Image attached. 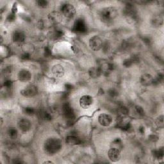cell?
Here are the masks:
<instances>
[{
  "label": "cell",
  "mask_w": 164,
  "mask_h": 164,
  "mask_svg": "<svg viewBox=\"0 0 164 164\" xmlns=\"http://www.w3.org/2000/svg\"><path fill=\"white\" fill-rule=\"evenodd\" d=\"M62 148V141L56 137H51L45 142L44 150L48 155H54L61 150Z\"/></svg>",
  "instance_id": "6da1fadb"
},
{
  "label": "cell",
  "mask_w": 164,
  "mask_h": 164,
  "mask_svg": "<svg viewBox=\"0 0 164 164\" xmlns=\"http://www.w3.org/2000/svg\"><path fill=\"white\" fill-rule=\"evenodd\" d=\"M119 12L116 8L114 7H108L101 11L100 18L103 23L109 24L112 23L118 16Z\"/></svg>",
  "instance_id": "7a4b0ae2"
},
{
  "label": "cell",
  "mask_w": 164,
  "mask_h": 164,
  "mask_svg": "<svg viewBox=\"0 0 164 164\" xmlns=\"http://www.w3.org/2000/svg\"><path fill=\"white\" fill-rule=\"evenodd\" d=\"M61 12L66 18L73 19L76 15V9L73 5L70 3H64L60 8Z\"/></svg>",
  "instance_id": "3957f363"
},
{
  "label": "cell",
  "mask_w": 164,
  "mask_h": 164,
  "mask_svg": "<svg viewBox=\"0 0 164 164\" xmlns=\"http://www.w3.org/2000/svg\"><path fill=\"white\" fill-rule=\"evenodd\" d=\"M89 45L90 48L94 51H97L102 49L103 42L101 38L98 35H94L92 37L89 41Z\"/></svg>",
  "instance_id": "277c9868"
},
{
  "label": "cell",
  "mask_w": 164,
  "mask_h": 164,
  "mask_svg": "<svg viewBox=\"0 0 164 164\" xmlns=\"http://www.w3.org/2000/svg\"><path fill=\"white\" fill-rule=\"evenodd\" d=\"M38 94V89L35 85H29L21 91V94L26 97H32Z\"/></svg>",
  "instance_id": "5b68a950"
},
{
  "label": "cell",
  "mask_w": 164,
  "mask_h": 164,
  "mask_svg": "<svg viewBox=\"0 0 164 164\" xmlns=\"http://www.w3.org/2000/svg\"><path fill=\"white\" fill-rule=\"evenodd\" d=\"M62 111L63 114L68 121H73L75 118V114H74V110L69 103H65L62 107Z\"/></svg>",
  "instance_id": "8992f818"
},
{
  "label": "cell",
  "mask_w": 164,
  "mask_h": 164,
  "mask_svg": "<svg viewBox=\"0 0 164 164\" xmlns=\"http://www.w3.org/2000/svg\"><path fill=\"white\" fill-rule=\"evenodd\" d=\"M94 102V99L90 95H83L80 97L79 103L83 109H89L91 108Z\"/></svg>",
  "instance_id": "52a82bcc"
},
{
  "label": "cell",
  "mask_w": 164,
  "mask_h": 164,
  "mask_svg": "<svg viewBox=\"0 0 164 164\" xmlns=\"http://www.w3.org/2000/svg\"><path fill=\"white\" fill-rule=\"evenodd\" d=\"M113 122V118L110 115L102 113L98 116V123L103 127H108L111 125Z\"/></svg>",
  "instance_id": "ba28073f"
},
{
  "label": "cell",
  "mask_w": 164,
  "mask_h": 164,
  "mask_svg": "<svg viewBox=\"0 0 164 164\" xmlns=\"http://www.w3.org/2000/svg\"><path fill=\"white\" fill-rule=\"evenodd\" d=\"M73 32L78 34H83L87 32V27L84 21L82 19H79L74 23L73 28Z\"/></svg>",
  "instance_id": "9c48e42d"
},
{
  "label": "cell",
  "mask_w": 164,
  "mask_h": 164,
  "mask_svg": "<svg viewBox=\"0 0 164 164\" xmlns=\"http://www.w3.org/2000/svg\"><path fill=\"white\" fill-rule=\"evenodd\" d=\"M108 156L112 162H117L121 159V150L114 147L111 148L108 151Z\"/></svg>",
  "instance_id": "30bf717a"
},
{
  "label": "cell",
  "mask_w": 164,
  "mask_h": 164,
  "mask_svg": "<svg viewBox=\"0 0 164 164\" xmlns=\"http://www.w3.org/2000/svg\"><path fill=\"white\" fill-rule=\"evenodd\" d=\"M154 78L151 74L149 73H144L141 76L140 78V82L143 86L145 87H148L154 85Z\"/></svg>",
  "instance_id": "8fae6325"
},
{
  "label": "cell",
  "mask_w": 164,
  "mask_h": 164,
  "mask_svg": "<svg viewBox=\"0 0 164 164\" xmlns=\"http://www.w3.org/2000/svg\"><path fill=\"white\" fill-rule=\"evenodd\" d=\"M32 73L30 71L25 69H23L20 70L19 71L18 74H17V78L20 82H28L32 78Z\"/></svg>",
  "instance_id": "7c38bea8"
},
{
  "label": "cell",
  "mask_w": 164,
  "mask_h": 164,
  "mask_svg": "<svg viewBox=\"0 0 164 164\" xmlns=\"http://www.w3.org/2000/svg\"><path fill=\"white\" fill-rule=\"evenodd\" d=\"M18 126L19 130L23 132H28L31 130L32 123L28 119L26 118H23L20 119L18 122Z\"/></svg>",
  "instance_id": "4fadbf2b"
},
{
  "label": "cell",
  "mask_w": 164,
  "mask_h": 164,
  "mask_svg": "<svg viewBox=\"0 0 164 164\" xmlns=\"http://www.w3.org/2000/svg\"><path fill=\"white\" fill-rule=\"evenodd\" d=\"M51 73L56 78H62L65 74V69L61 64H55L51 68Z\"/></svg>",
  "instance_id": "5bb4252c"
},
{
  "label": "cell",
  "mask_w": 164,
  "mask_h": 164,
  "mask_svg": "<svg viewBox=\"0 0 164 164\" xmlns=\"http://www.w3.org/2000/svg\"><path fill=\"white\" fill-rule=\"evenodd\" d=\"M12 40L16 44H22L25 40V35L21 30H16L12 35Z\"/></svg>",
  "instance_id": "9a60e30c"
},
{
  "label": "cell",
  "mask_w": 164,
  "mask_h": 164,
  "mask_svg": "<svg viewBox=\"0 0 164 164\" xmlns=\"http://www.w3.org/2000/svg\"><path fill=\"white\" fill-rule=\"evenodd\" d=\"M65 142L71 145H77L82 144V140L79 137L74 135H69L65 139Z\"/></svg>",
  "instance_id": "2e32d148"
},
{
  "label": "cell",
  "mask_w": 164,
  "mask_h": 164,
  "mask_svg": "<svg viewBox=\"0 0 164 164\" xmlns=\"http://www.w3.org/2000/svg\"><path fill=\"white\" fill-rule=\"evenodd\" d=\"M151 25L155 28H159L163 25V18L161 16H156L153 17L151 21Z\"/></svg>",
  "instance_id": "e0dca14e"
},
{
  "label": "cell",
  "mask_w": 164,
  "mask_h": 164,
  "mask_svg": "<svg viewBox=\"0 0 164 164\" xmlns=\"http://www.w3.org/2000/svg\"><path fill=\"white\" fill-rule=\"evenodd\" d=\"M89 74L92 78H97L102 74V73H101L99 67H92L89 71Z\"/></svg>",
  "instance_id": "ac0fdd59"
},
{
  "label": "cell",
  "mask_w": 164,
  "mask_h": 164,
  "mask_svg": "<svg viewBox=\"0 0 164 164\" xmlns=\"http://www.w3.org/2000/svg\"><path fill=\"white\" fill-rule=\"evenodd\" d=\"M102 73H108L114 69V65L110 63H104L99 67Z\"/></svg>",
  "instance_id": "d6986e66"
},
{
  "label": "cell",
  "mask_w": 164,
  "mask_h": 164,
  "mask_svg": "<svg viewBox=\"0 0 164 164\" xmlns=\"http://www.w3.org/2000/svg\"><path fill=\"white\" fill-rule=\"evenodd\" d=\"M163 148H160L159 150H156L153 151V155L155 159L157 160H162L163 159Z\"/></svg>",
  "instance_id": "ffe728a7"
},
{
  "label": "cell",
  "mask_w": 164,
  "mask_h": 164,
  "mask_svg": "<svg viewBox=\"0 0 164 164\" xmlns=\"http://www.w3.org/2000/svg\"><path fill=\"white\" fill-rule=\"evenodd\" d=\"M8 135L11 139H16L18 136V132L15 128H10L8 130Z\"/></svg>",
  "instance_id": "44dd1931"
},
{
  "label": "cell",
  "mask_w": 164,
  "mask_h": 164,
  "mask_svg": "<svg viewBox=\"0 0 164 164\" xmlns=\"http://www.w3.org/2000/svg\"><path fill=\"white\" fill-rule=\"evenodd\" d=\"M39 115L40 117L42 119L45 121H50L52 119L51 115L49 112H47L46 111H40L39 112Z\"/></svg>",
  "instance_id": "7402d4cb"
},
{
  "label": "cell",
  "mask_w": 164,
  "mask_h": 164,
  "mask_svg": "<svg viewBox=\"0 0 164 164\" xmlns=\"http://www.w3.org/2000/svg\"><path fill=\"white\" fill-rule=\"evenodd\" d=\"M36 4L38 7L41 8H46L48 6L49 2L47 1H45V0H39V1H36Z\"/></svg>",
  "instance_id": "603a6c76"
},
{
  "label": "cell",
  "mask_w": 164,
  "mask_h": 164,
  "mask_svg": "<svg viewBox=\"0 0 164 164\" xmlns=\"http://www.w3.org/2000/svg\"><path fill=\"white\" fill-rule=\"evenodd\" d=\"M135 112L137 113V114L140 117H143L145 115V111L143 109V108L141 106H136L135 108Z\"/></svg>",
  "instance_id": "cb8c5ba5"
},
{
  "label": "cell",
  "mask_w": 164,
  "mask_h": 164,
  "mask_svg": "<svg viewBox=\"0 0 164 164\" xmlns=\"http://www.w3.org/2000/svg\"><path fill=\"white\" fill-rule=\"evenodd\" d=\"M24 112H25V113L26 115H32L35 114V110L33 108V107L27 106V107H25V109H24Z\"/></svg>",
  "instance_id": "d4e9b609"
},
{
  "label": "cell",
  "mask_w": 164,
  "mask_h": 164,
  "mask_svg": "<svg viewBox=\"0 0 164 164\" xmlns=\"http://www.w3.org/2000/svg\"><path fill=\"white\" fill-rule=\"evenodd\" d=\"M112 145H114V148H116L117 149H119V150H121L120 148L122 147V141L119 138L115 139L114 141H113Z\"/></svg>",
  "instance_id": "484cf974"
},
{
  "label": "cell",
  "mask_w": 164,
  "mask_h": 164,
  "mask_svg": "<svg viewBox=\"0 0 164 164\" xmlns=\"http://www.w3.org/2000/svg\"><path fill=\"white\" fill-rule=\"evenodd\" d=\"M156 124L159 128L163 127V116L160 115L156 120Z\"/></svg>",
  "instance_id": "4316f807"
},
{
  "label": "cell",
  "mask_w": 164,
  "mask_h": 164,
  "mask_svg": "<svg viewBox=\"0 0 164 164\" xmlns=\"http://www.w3.org/2000/svg\"><path fill=\"white\" fill-rule=\"evenodd\" d=\"M16 19V14H14L12 12L11 14H9L7 17V21L8 22H13Z\"/></svg>",
  "instance_id": "83f0119b"
},
{
  "label": "cell",
  "mask_w": 164,
  "mask_h": 164,
  "mask_svg": "<svg viewBox=\"0 0 164 164\" xmlns=\"http://www.w3.org/2000/svg\"><path fill=\"white\" fill-rule=\"evenodd\" d=\"M133 62L132 60V59L129 58V59H126L124 60L123 62V65L125 67H130V66H132L133 65Z\"/></svg>",
  "instance_id": "f1b7e54d"
},
{
  "label": "cell",
  "mask_w": 164,
  "mask_h": 164,
  "mask_svg": "<svg viewBox=\"0 0 164 164\" xmlns=\"http://www.w3.org/2000/svg\"><path fill=\"white\" fill-rule=\"evenodd\" d=\"M44 55H45L46 57H49V56H50L52 55L51 50V49L48 46L45 47V48H44Z\"/></svg>",
  "instance_id": "f546056e"
},
{
  "label": "cell",
  "mask_w": 164,
  "mask_h": 164,
  "mask_svg": "<svg viewBox=\"0 0 164 164\" xmlns=\"http://www.w3.org/2000/svg\"><path fill=\"white\" fill-rule=\"evenodd\" d=\"M120 112H121V114H123V115H127L128 114V112H129V110H128V109L125 106L121 105L120 106Z\"/></svg>",
  "instance_id": "4dcf8cb0"
},
{
  "label": "cell",
  "mask_w": 164,
  "mask_h": 164,
  "mask_svg": "<svg viewBox=\"0 0 164 164\" xmlns=\"http://www.w3.org/2000/svg\"><path fill=\"white\" fill-rule=\"evenodd\" d=\"M62 35H63V32L60 30H56L54 32V37L55 38H60L62 37Z\"/></svg>",
  "instance_id": "1f68e13d"
},
{
  "label": "cell",
  "mask_w": 164,
  "mask_h": 164,
  "mask_svg": "<svg viewBox=\"0 0 164 164\" xmlns=\"http://www.w3.org/2000/svg\"><path fill=\"white\" fill-rule=\"evenodd\" d=\"M159 137L156 135H153H153H150V136H149V140L153 142H155L158 141H159Z\"/></svg>",
  "instance_id": "d6a6232c"
},
{
  "label": "cell",
  "mask_w": 164,
  "mask_h": 164,
  "mask_svg": "<svg viewBox=\"0 0 164 164\" xmlns=\"http://www.w3.org/2000/svg\"><path fill=\"white\" fill-rule=\"evenodd\" d=\"M12 82L10 80H7L4 83L5 87L7 89H10L12 87Z\"/></svg>",
  "instance_id": "836d02e7"
},
{
  "label": "cell",
  "mask_w": 164,
  "mask_h": 164,
  "mask_svg": "<svg viewBox=\"0 0 164 164\" xmlns=\"http://www.w3.org/2000/svg\"><path fill=\"white\" fill-rule=\"evenodd\" d=\"M30 53H26L25 52L23 53L21 56V58L23 60H28L30 58Z\"/></svg>",
  "instance_id": "e575fe53"
},
{
  "label": "cell",
  "mask_w": 164,
  "mask_h": 164,
  "mask_svg": "<svg viewBox=\"0 0 164 164\" xmlns=\"http://www.w3.org/2000/svg\"><path fill=\"white\" fill-rule=\"evenodd\" d=\"M109 94L111 97H115V96H117V91H115L114 89H111V90L109 91Z\"/></svg>",
  "instance_id": "d590c367"
},
{
  "label": "cell",
  "mask_w": 164,
  "mask_h": 164,
  "mask_svg": "<svg viewBox=\"0 0 164 164\" xmlns=\"http://www.w3.org/2000/svg\"><path fill=\"white\" fill-rule=\"evenodd\" d=\"M139 132L142 134V135H143V134H144L145 132V128L144 126H140L139 128Z\"/></svg>",
  "instance_id": "8d00e7d4"
},
{
  "label": "cell",
  "mask_w": 164,
  "mask_h": 164,
  "mask_svg": "<svg viewBox=\"0 0 164 164\" xmlns=\"http://www.w3.org/2000/svg\"><path fill=\"white\" fill-rule=\"evenodd\" d=\"M65 89H66V90L70 91L73 89V86L71 85V84H69V83H67V84H65Z\"/></svg>",
  "instance_id": "74e56055"
},
{
  "label": "cell",
  "mask_w": 164,
  "mask_h": 164,
  "mask_svg": "<svg viewBox=\"0 0 164 164\" xmlns=\"http://www.w3.org/2000/svg\"><path fill=\"white\" fill-rule=\"evenodd\" d=\"M53 162H51V161H45L44 162V163H53Z\"/></svg>",
  "instance_id": "f35d334b"
}]
</instances>
